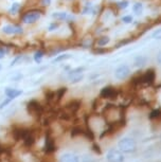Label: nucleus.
<instances>
[{
    "instance_id": "nucleus-9",
    "label": "nucleus",
    "mask_w": 161,
    "mask_h": 162,
    "mask_svg": "<svg viewBox=\"0 0 161 162\" xmlns=\"http://www.w3.org/2000/svg\"><path fill=\"white\" fill-rule=\"evenodd\" d=\"M154 81H155V72L153 69H149L145 72V74L139 76L138 83H146L149 85V84L154 83Z\"/></svg>"
},
{
    "instance_id": "nucleus-23",
    "label": "nucleus",
    "mask_w": 161,
    "mask_h": 162,
    "mask_svg": "<svg viewBox=\"0 0 161 162\" xmlns=\"http://www.w3.org/2000/svg\"><path fill=\"white\" fill-rule=\"evenodd\" d=\"M71 76V83H73V84H76V83H79L80 81H82L83 80V75L82 74H76V75H70Z\"/></svg>"
},
{
    "instance_id": "nucleus-26",
    "label": "nucleus",
    "mask_w": 161,
    "mask_h": 162,
    "mask_svg": "<svg viewBox=\"0 0 161 162\" xmlns=\"http://www.w3.org/2000/svg\"><path fill=\"white\" fill-rule=\"evenodd\" d=\"M83 70H84V68L83 67H79V68H76V69H73V70H71L70 72H69V75H76V74H79L80 72H82Z\"/></svg>"
},
{
    "instance_id": "nucleus-30",
    "label": "nucleus",
    "mask_w": 161,
    "mask_h": 162,
    "mask_svg": "<svg viewBox=\"0 0 161 162\" xmlns=\"http://www.w3.org/2000/svg\"><path fill=\"white\" fill-rule=\"evenodd\" d=\"M11 101H12V99L7 98V100H5V101H3V102H2V103L0 104V109H2V108H3V107H5V106H7V105L9 104Z\"/></svg>"
},
{
    "instance_id": "nucleus-31",
    "label": "nucleus",
    "mask_w": 161,
    "mask_h": 162,
    "mask_svg": "<svg viewBox=\"0 0 161 162\" xmlns=\"http://www.w3.org/2000/svg\"><path fill=\"white\" fill-rule=\"evenodd\" d=\"M119 7L121 9H126L128 7V2L127 1H123V2H120L119 3Z\"/></svg>"
},
{
    "instance_id": "nucleus-5",
    "label": "nucleus",
    "mask_w": 161,
    "mask_h": 162,
    "mask_svg": "<svg viewBox=\"0 0 161 162\" xmlns=\"http://www.w3.org/2000/svg\"><path fill=\"white\" fill-rule=\"evenodd\" d=\"M2 32L7 35H19L23 33V29L17 25H7L2 28Z\"/></svg>"
},
{
    "instance_id": "nucleus-19",
    "label": "nucleus",
    "mask_w": 161,
    "mask_h": 162,
    "mask_svg": "<svg viewBox=\"0 0 161 162\" xmlns=\"http://www.w3.org/2000/svg\"><path fill=\"white\" fill-rule=\"evenodd\" d=\"M109 37L108 36H103L101 37V38H99V40L96 42V45L99 46V47H103V46H106L107 44L109 42Z\"/></svg>"
},
{
    "instance_id": "nucleus-29",
    "label": "nucleus",
    "mask_w": 161,
    "mask_h": 162,
    "mask_svg": "<svg viewBox=\"0 0 161 162\" xmlns=\"http://www.w3.org/2000/svg\"><path fill=\"white\" fill-rule=\"evenodd\" d=\"M58 28V23H56V22H52L51 25L49 26V28H48V30H49L50 32H52V31H54V30H56Z\"/></svg>"
},
{
    "instance_id": "nucleus-6",
    "label": "nucleus",
    "mask_w": 161,
    "mask_h": 162,
    "mask_svg": "<svg viewBox=\"0 0 161 162\" xmlns=\"http://www.w3.org/2000/svg\"><path fill=\"white\" fill-rule=\"evenodd\" d=\"M129 73H130L129 67L126 66V65H121L115 71V76L118 80H125L129 75Z\"/></svg>"
},
{
    "instance_id": "nucleus-4",
    "label": "nucleus",
    "mask_w": 161,
    "mask_h": 162,
    "mask_svg": "<svg viewBox=\"0 0 161 162\" xmlns=\"http://www.w3.org/2000/svg\"><path fill=\"white\" fill-rule=\"evenodd\" d=\"M40 13L38 11H30V12H27L25 15L22 16V21L28 25H33L36 21L39 20L40 18Z\"/></svg>"
},
{
    "instance_id": "nucleus-14",
    "label": "nucleus",
    "mask_w": 161,
    "mask_h": 162,
    "mask_svg": "<svg viewBox=\"0 0 161 162\" xmlns=\"http://www.w3.org/2000/svg\"><path fill=\"white\" fill-rule=\"evenodd\" d=\"M61 162H80L79 157L72 154H65L61 157Z\"/></svg>"
},
{
    "instance_id": "nucleus-7",
    "label": "nucleus",
    "mask_w": 161,
    "mask_h": 162,
    "mask_svg": "<svg viewBox=\"0 0 161 162\" xmlns=\"http://www.w3.org/2000/svg\"><path fill=\"white\" fill-rule=\"evenodd\" d=\"M106 158L108 162H123L124 161V156L122 155V153H121L120 150H109L106 156Z\"/></svg>"
},
{
    "instance_id": "nucleus-36",
    "label": "nucleus",
    "mask_w": 161,
    "mask_h": 162,
    "mask_svg": "<svg viewBox=\"0 0 161 162\" xmlns=\"http://www.w3.org/2000/svg\"><path fill=\"white\" fill-rule=\"evenodd\" d=\"M1 68H2V66H1V65H0V70H1Z\"/></svg>"
},
{
    "instance_id": "nucleus-32",
    "label": "nucleus",
    "mask_w": 161,
    "mask_h": 162,
    "mask_svg": "<svg viewBox=\"0 0 161 162\" xmlns=\"http://www.w3.org/2000/svg\"><path fill=\"white\" fill-rule=\"evenodd\" d=\"M51 3V0H41V4L44 5V7H48V5H50Z\"/></svg>"
},
{
    "instance_id": "nucleus-25",
    "label": "nucleus",
    "mask_w": 161,
    "mask_h": 162,
    "mask_svg": "<svg viewBox=\"0 0 161 162\" xmlns=\"http://www.w3.org/2000/svg\"><path fill=\"white\" fill-rule=\"evenodd\" d=\"M160 117H161L160 110H154V111L151 113V115H149V118L151 119H157V118H160Z\"/></svg>"
},
{
    "instance_id": "nucleus-8",
    "label": "nucleus",
    "mask_w": 161,
    "mask_h": 162,
    "mask_svg": "<svg viewBox=\"0 0 161 162\" xmlns=\"http://www.w3.org/2000/svg\"><path fill=\"white\" fill-rule=\"evenodd\" d=\"M101 96L104 99H116L118 96V91L116 88L108 86V87H104L101 91Z\"/></svg>"
},
{
    "instance_id": "nucleus-2",
    "label": "nucleus",
    "mask_w": 161,
    "mask_h": 162,
    "mask_svg": "<svg viewBox=\"0 0 161 162\" xmlns=\"http://www.w3.org/2000/svg\"><path fill=\"white\" fill-rule=\"evenodd\" d=\"M118 146H119L120 150H122V152L131 153L136 150V143L130 138H124V139L120 140L119 143H118Z\"/></svg>"
},
{
    "instance_id": "nucleus-22",
    "label": "nucleus",
    "mask_w": 161,
    "mask_h": 162,
    "mask_svg": "<svg viewBox=\"0 0 161 162\" xmlns=\"http://www.w3.org/2000/svg\"><path fill=\"white\" fill-rule=\"evenodd\" d=\"M20 7H21L20 3H17V2H15V3L12 4V7H11L9 13H10V14H16V13H17L18 11L20 10Z\"/></svg>"
},
{
    "instance_id": "nucleus-27",
    "label": "nucleus",
    "mask_w": 161,
    "mask_h": 162,
    "mask_svg": "<svg viewBox=\"0 0 161 162\" xmlns=\"http://www.w3.org/2000/svg\"><path fill=\"white\" fill-rule=\"evenodd\" d=\"M92 150H93L95 153L99 154V155H101V154H102V150H101V148H100V145H98L96 143H93V145H92Z\"/></svg>"
},
{
    "instance_id": "nucleus-34",
    "label": "nucleus",
    "mask_w": 161,
    "mask_h": 162,
    "mask_svg": "<svg viewBox=\"0 0 161 162\" xmlns=\"http://www.w3.org/2000/svg\"><path fill=\"white\" fill-rule=\"evenodd\" d=\"M4 55H5V51H4V49H1V48H0V59L3 58Z\"/></svg>"
},
{
    "instance_id": "nucleus-10",
    "label": "nucleus",
    "mask_w": 161,
    "mask_h": 162,
    "mask_svg": "<svg viewBox=\"0 0 161 162\" xmlns=\"http://www.w3.org/2000/svg\"><path fill=\"white\" fill-rule=\"evenodd\" d=\"M30 129H27V128H22V127H16L13 129L12 135L13 138H14L15 141H20V140H23V138L26 137V135L28 134V131Z\"/></svg>"
},
{
    "instance_id": "nucleus-17",
    "label": "nucleus",
    "mask_w": 161,
    "mask_h": 162,
    "mask_svg": "<svg viewBox=\"0 0 161 162\" xmlns=\"http://www.w3.org/2000/svg\"><path fill=\"white\" fill-rule=\"evenodd\" d=\"M66 91H67V88L66 87L58 89V90L55 92V99H54V101L55 102H60L61 100V98L64 96V94L66 93Z\"/></svg>"
},
{
    "instance_id": "nucleus-15",
    "label": "nucleus",
    "mask_w": 161,
    "mask_h": 162,
    "mask_svg": "<svg viewBox=\"0 0 161 162\" xmlns=\"http://www.w3.org/2000/svg\"><path fill=\"white\" fill-rule=\"evenodd\" d=\"M52 17L55 20H68L69 15L65 12H55L52 14Z\"/></svg>"
},
{
    "instance_id": "nucleus-28",
    "label": "nucleus",
    "mask_w": 161,
    "mask_h": 162,
    "mask_svg": "<svg viewBox=\"0 0 161 162\" xmlns=\"http://www.w3.org/2000/svg\"><path fill=\"white\" fill-rule=\"evenodd\" d=\"M122 21L125 23H130L133 21V17L131 16H124V17H122Z\"/></svg>"
},
{
    "instance_id": "nucleus-12",
    "label": "nucleus",
    "mask_w": 161,
    "mask_h": 162,
    "mask_svg": "<svg viewBox=\"0 0 161 162\" xmlns=\"http://www.w3.org/2000/svg\"><path fill=\"white\" fill-rule=\"evenodd\" d=\"M22 93L21 90H18V89H15V88H7L5 89V94H7V98L10 99H16L17 96H19L20 94Z\"/></svg>"
},
{
    "instance_id": "nucleus-16",
    "label": "nucleus",
    "mask_w": 161,
    "mask_h": 162,
    "mask_svg": "<svg viewBox=\"0 0 161 162\" xmlns=\"http://www.w3.org/2000/svg\"><path fill=\"white\" fill-rule=\"evenodd\" d=\"M71 57L70 54L68 53H64V54H61V55H57L56 57L53 59L52 63L55 64V63H60V61H67V59H69Z\"/></svg>"
},
{
    "instance_id": "nucleus-21",
    "label": "nucleus",
    "mask_w": 161,
    "mask_h": 162,
    "mask_svg": "<svg viewBox=\"0 0 161 162\" xmlns=\"http://www.w3.org/2000/svg\"><path fill=\"white\" fill-rule=\"evenodd\" d=\"M133 10H134V12H135L137 15H140L142 13V10H143V5H142L140 2H137V3L134 4Z\"/></svg>"
},
{
    "instance_id": "nucleus-35",
    "label": "nucleus",
    "mask_w": 161,
    "mask_h": 162,
    "mask_svg": "<svg viewBox=\"0 0 161 162\" xmlns=\"http://www.w3.org/2000/svg\"><path fill=\"white\" fill-rule=\"evenodd\" d=\"M3 150H4V148H2V146L0 145V153H3Z\"/></svg>"
},
{
    "instance_id": "nucleus-18",
    "label": "nucleus",
    "mask_w": 161,
    "mask_h": 162,
    "mask_svg": "<svg viewBox=\"0 0 161 162\" xmlns=\"http://www.w3.org/2000/svg\"><path fill=\"white\" fill-rule=\"evenodd\" d=\"M42 57H44V52H42V51H40V50L36 51V52L34 53V55H33L34 61H35L37 64H40V63H41Z\"/></svg>"
},
{
    "instance_id": "nucleus-20",
    "label": "nucleus",
    "mask_w": 161,
    "mask_h": 162,
    "mask_svg": "<svg viewBox=\"0 0 161 162\" xmlns=\"http://www.w3.org/2000/svg\"><path fill=\"white\" fill-rule=\"evenodd\" d=\"M145 63H146V58L143 57V56H138V57H136V59H135V66H137V67L143 66Z\"/></svg>"
},
{
    "instance_id": "nucleus-24",
    "label": "nucleus",
    "mask_w": 161,
    "mask_h": 162,
    "mask_svg": "<svg viewBox=\"0 0 161 162\" xmlns=\"http://www.w3.org/2000/svg\"><path fill=\"white\" fill-rule=\"evenodd\" d=\"M152 37L154 39H161V28L155 30L154 33L152 34Z\"/></svg>"
},
{
    "instance_id": "nucleus-11",
    "label": "nucleus",
    "mask_w": 161,
    "mask_h": 162,
    "mask_svg": "<svg viewBox=\"0 0 161 162\" xmlns=\"http://www.w3.org/2000/svg\"><path fill=\"white\" fill-rule=\"evenodd\" d=\"M22 141H23V145L27 147H32L35 144V135H34V133L31 129L28 131V134L26 135V137L23 138Z\"/></svg>"
},
{
    "instance_id": "nucleus-33",
    "label": "nucleus",
    "mask_w": 161,
    "mask_h": 162,
    "mask_svg": "<svg viewBox=\"0 0 161 162\" xmlns=\"http://www.w3.org/2000/svg\"><path fill=\"white\" fill-rule=\"evenodd\" d=\"M157 63L159 64V66H161V51L158 53V55H157Z\"/></svg>"
},
{
    "instance_id": "nucleus-13",
    "label": "nucleus",
    "mask_w": 161,
    "mask_h": 162,
    "mask_svg": "<svg viewBox=\"0 0 161 162\" xmlns=\"http://www.w3.org/2000/svg\"><path fill=\"white\" fill-rule=\"evenodd\" d=\"M80 101H71L70 103L67 104L66 109H68L70 113H76L80 109Z\"/></svg>"
},
{
    "instance_id": "nucleus-3",
    "label": "nucleus",
    "mask_w": 161,
    "mask_h": 162,
    "mask_svg": "<svg viewBox=\"0 0 161 162\" xmlns=\"http://www.w3.org/2000/svg\"><path fill=\"white\" fill-rule=\"evenodd\" d=\"M44 150L46 154L50 155V154H53L56 150V146L54 140H53L52 136H51L50 130H48V133L46 134V140H45V146H44Z\"/></svg>"
},
{
    "instance_id": "nucleus-1",
    "label": "nucleus",
    "mask_w": 161,
    "mask_h": 162,
    "mask_svg": "<svg viewBox=\"0 0 161 162\" xmlns=\"http://www.w3.org/2000/svg\"><path fill=\"white\" fill-rule=\"evenodd\" d=\"M27 109L28 112L30 113L33 117H40V115L44 113V107L41 106V104L39 102L35 101V100H32V101L28 102L27 104Z\"/></svg>"
}]
</instances>
